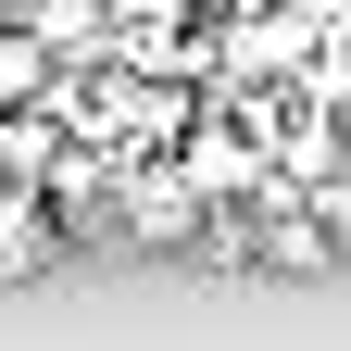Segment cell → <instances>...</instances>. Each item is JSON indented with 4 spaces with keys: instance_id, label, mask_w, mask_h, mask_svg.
<instances>
[{
    "instance_id": "1",
    "label": "cell",
    "mask_w": 351,
    "mask_h": 351,
    "mask_svg": "<svg viewBox=\"0 0 351 351\" xmlns=\"http://www.w3.org/2000/svg\"><path fill=\"white\" fill-rule=\"evenodd\" d=\"M113 226L151 239V251H201L213 213L189 201V176H176V163H125V176H113Z\"/></svg>"
},
{
    "instance_id": "2",
    "label": "cell",
    "mask_w": 351,
    "mask_h": 351,
    "mask_svg": "<svg viewBox=\"0 0 351 351\" xmlns=\"http://www.w3.org/2000/svg\"><path fill=\"white\" fill-rule=\"evenodd\" d=\"M51 251H63L51 201H38V189H0V289H25V276H38Z\"/></svg>"
},
{
    "instance_id": "3",
    "label": "cell",
    "mask_w": 351,
    "mask_h": 351,
    "mask_svg": "<svg viewBox=\"0 0 351 351\" xmlns=\"http://www.w3.org/2000/svg\"><path fill=\"white\" fill-rule=\"evenodd\" d=\"M301 201H314V226H326V251H351V151L314 176V189H301Z\"/></svg>"
}]
</instances>
